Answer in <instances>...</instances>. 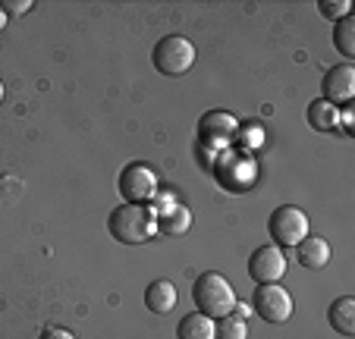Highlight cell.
<instances>
[{
	"label": "cell",
	"mask_w": 355,
	"mask_h": 339,
	"mask_svg": "<svg viewBox=\"0 0 355 339\" xmlns=\"http://www.w3.org/2000/svg\"><path fill=\"white\" fill-rule=\"evenodd\" d=\"M318 10H321V16L340 22L343 16L352 13V3H349V0H321V3H318Z\"/></svg>",
	"instance_id": "ac0fdd59"
},
{
	"label": "cell",
	"mask_w": 355,
	"mask_h": 339,
	"mask_svg": "<svg viewBox=\"0 0 355 339\" xmlns=\"http://www.w3.org/2000/svg\"><path fill=\"white\" fill-rule=\"evenodd\" d=\"M0 101H3V82H0Z\"/></svg>",
	"instance_id": "603a6c76"
},
{
	"label": "cell",
	"mask_w": 355,
	"mask_h": 339,
	"mask_svg": "<svg viewBox=\"0 0 355 339\" xmlns=\"http://www.w3.org/2000/svg\"><path fill=\"white\" fill-rule=\"evenodd\" d=\"M305 116H309V126L315 129V132H334V129L340 126V110H336L334 104H327L324 98L311 101Z\"/></svg>",
	"instance_id": "9a60e30c"
},
{
	"label": "cell",
	"mask_w": 355,
	"mask_h": 339,
	"mask_svg": "<svg viewBox=\"0 0 355 339\" xmlns=\"http://www.w3.org/2000/svg\"><path fill=\"white\" fill-rule=\"evenodd\" d=\"M327 320H330V327H334L340 336H355V299L352 295L336 299L334 305H330V311H327Z\"/></svg>",
	"instance_id": "7c38bea8"
},
{
	"label": "cell",
	"mask_w": 355,
	"mask_h": 339,
	"mask_svg": "<svg viewBox=\"0 0 355 339\" xmlns=\"http://www.w3.org/2000/svg\"><path fill=\"white\" fill-rule=\"evenodd\" d=\"M214 330H217V320H211L208 314L201 311H192L180 320L176 339H214Z\"/></svg>",
	"instance_id": "4fadbf2b"
},
{
	"label": "cell",
	"mask_w": 355,
	"mask_h": 339,
	"mask_svg": "<svg viewBox=\"0 0 355 339\" xmlns=\"http://www.w3.org/2000/svg\"><path fill=\"white\" fill-rule=\"evenodd\" d=\"M252 308L261 320L268 324H286L293 318V295L280 286V283H268V286H255L252 293Z\"/></svg>",
	"instance_id": "5b68a950"
},
{
	"label": "cell",
	"mask_w": 355,
	"mask_h": 339,
	"mask_svg": "<svg viewBox=\"0 0 355 339\" xmlns=\"http://www.w3.org/2000/svg\"><path fill=\"white\" fill-rule=\"evenodd\" d=\"M0 7H3V13H28V10H32V0H3Z\"/></svg>",
	"instance_id": "d6986e66"
},
{
	"label": "cell",
	"mask_w": 355,
	"mask_h": 339,
	"mask_svg": "<svg viewBox=\"0 0 355 339\" xmlns=\"http://www.w3.org/2000/svg\"><path fill=\"white\" fill-rule=\"evenodd\" d=\"M123 205H148L157 195V173L148 164H129L120 173Z\"/></svg>",
	"instance_id": "8992f818"
},
{
	"label": "cell",
	"mask_w": 355,
	"mask_h": 339,
	"mask_svg": "<svg viewBox=\"0 0 355 339\" xmlns=\"http://www.w3.org/2000/svg\"><path fill=\"white\" fill-rule=\"evenodd\" d=\"M214 339H248L245 320H239L236 314H227V318H220V320H217Z\"/></svg>",
	"instance_id": "e0dca14e"
},
{
	"label": "cell",
	"mask_w": 355,
	"mask_h": 339,
	"mask_svg": "<svg viewBox=\"0 0 355 339\" xmlns=\"http://www.w3.org/2000/svg\"><path fill=\"white\" fill-rule=\"evenodd\" d=\"M340 123H343V129H346V132L352 129V110H349V107H343V110H340Z\"/></svg>",
	"instance_id": "44dd1931"
},
{
	"label": "cell",
	"mask_w": 355,
	"mask_h": 339,
	"mask_svg": "<svg viewBox=\"0 0 355 339\" xmlns=\"http://www.w3.org/2000/svg\"><path fill=\"white\" fill-rule=\"evenodd\" d=\"M176 286L170 283V279H155L151 286L145 289V308L155 314H170L176 308Z\"/></svg>",
	"instance_id": "8fae6325"
},
{
	"label": "cell",
	"mask_w": 355,
	"mask_h": 339,
	"mask_svg": "<svg viewBox=\"0 0 355 339\" xmlns=\"http://www.w3.org/2000/svg\"><path fill=\"white\" fill-rule=\"evenodd\" d=\"M192 302H195V311L208 314L211 320H220L227 318V314H233L236 308V289L233 283H230L223 273H201L198 279H195L192 286Z\"/></svg>",
	"instance_id": "7a4b0ae2"
},
{
	"label": "cell",
	"mask_w": 355,
	"mask_h": 339,
	"mask_svg": "<svg viewBox=\"0 0 355 339\" xmlns=\"http://www.w3.org/2000/svg\"><path fill=\"white\" fill-rule=\"evenodd\" d=\"M155 69L164 76H186L195 63V44L182 35H164L151 51Z\"/></svg>",
	"instance_id": "3957f363"
},
{
	"label": "cell",
	"mask_w": 355,
	"mask_h": 339,
	"mask_svg": "<svg viewBox=\"0 0 355 339\" xmlns=\"http://www.w3.org/2000/svg\"><path fill=\"white\" fill-rule=\"evenodd\" d=\"M41 339H76L69 330H63V327H47L44 333H41Z\"/></svg>",
	"instance_id": "ffe728a7"
},
{
	"label": "cell",
	"mask_w": 355,
	"mask_h": 339,
	"mask_svg": "<svg viewBox=\"0 0 355 339\" xmlns=\"http://www.w3.org/2000/svg\"><path fill=\"white\" fill-rule=\"evenodd\" d=\"M283 273H286V254L280 252V245H261L248 258V277L255 279L258 286L280 283Z\"/></svg>",
	"instance_id": "52a82bcc"
},
{
	"label": "cell",
	"mask_w": 355,
	"mask_h": 339,
	"mask_svg": "<svg viewBox=\"0 0 355 339\" xmlns=\"http://www.w3.org/2000/svg\"><path fill=\"white\" fill-rule=\"evenodd\" d=\"M295 252H299V264L309 267V270H321V267L330 264V242L321 239V236H305L295 245Z\"/></svg>",
	"instance_id": "30bf717a"
},
{
	"label": "cell",
	"mask_w": 355,
	"mask_h": 339,
	"mask_svg": "<svg viewBox=\"0 0 355 339\" xmlns=\"http://www.w3.org/2000/svg\"><path fill=\"white\" fill-rule=\"evenodd\" d=\"M334 47L346 57V60L355 57V19H352V13L343 16V19L334 26Z\"/></svg>",
	"instance_id": "2e32d148"
},
{
	"label": "cell",
	"mask_w": 355,
	"mask_h": 339,
	"mask_svg": "<svg viewBox=\"0 0 355 339\" xmlns=\"http://www.w3.org/2000/svg\"><path fill=\"white\" fill-rule=\"evenodd\" d=\"M270 239L277 245H286V248H295L305 236H309V214L302 207H293V205H283L270 214Z\"/></svg>",
	"instance_id": "277c9868"
},
{
	"label": "cell",
	"mask_w": 355,
	"mask_h": 339,
	"mask_svg": "<svg viewBox=\"0 0 355 339\" xmlns=\"http://www.w3.org/2000/svg\"><path fill=\"white\" fill-rule=\"evenodd\" d=\"M7 19H10V16L3 13V7H0V32H3V28H7Z\"/></svg>",
	"instance_id": "7402d4cb"
},
{
	"label": "cell",
	"mask_w": 355,
	"mask_h": 339,
	"mask_svg": "<svg viewBox=\"0 0 355 339\" xmlns=\"http://www.w3.org/2000/svg\"><path fill=\"white\" fill-rule=\"evenodd\" d=\"M192 226V211L186 205H173L164 214H157V233L164 236H182Z\"/></svg>",
	"instance_id": "5bb4252c"
},
{
	"label": "cell",
	"mask_w": 355,
	"mask_h": 339,
	"mask_svg": "<svg viewBox=\"0 0 355 339\" xmlns=\"http://www.w3.org/2000/svg\"><path fill=\"white\" fill-rule=\"evenodd\" d=\"M324 101L334 107H349V101L355 98V69L352 63H340V67L327 69L324 76Z\"/></svg>",
	"instance_id": "ba28073f"
},
{
	"label": "cell",
	"mask_w": 355,
	"mask_h": 339,
	"mask_svg": "<svg viewBox=\"0 0 355 339\" xmlns=\"http://www.w3.org/2000/svg\"><path fill=\"white\" fill-rule=\"evenodd\" d=\"M236 129H239V123H236V116L227 110H211L198 120V135L205 141H211V145H227V141H233Z\"/></svg>",
	"instance_id": "9c48e42d"
},
{
	"label": "cell",
	"mask_w": 355,
	"mask_h": 339,
	"mask_svg": "<svg viewBox=\"0 0 355 339\" xmlns=\"http://www.w3.org/2000/svg\"><path fill=\"white\" fill-rule=\"evenodd\" d=\"M107 229L123 245H141L157 236V214L148 205H120L110 211Z\"/></svg>",
	"instance_id": "6da1fadb"
}]
</instances>
